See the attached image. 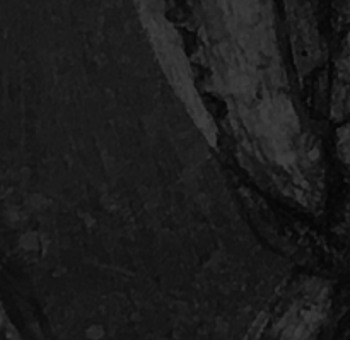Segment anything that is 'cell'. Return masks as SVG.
I'll list each match as a JSON object with an SVG mask.
<instances>
[{
    "label": "cell",
    "instance_id": "6da1fadb",
    "mask_svg": "<svg viewBox=\"0 0 350 340\" xmlns=\"http://www.w3.org/2000/svg\"><path fill=\"white\" fill-rule=\"evenodd\" d=\"M195 87L161 53H16L2 76L3 272L51 316L249 328L290 263L253 229Z\"/></svg>",
    "mask_w": 350,
    "mask_h": 340
}]
</instances>
